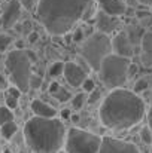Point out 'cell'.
Masks as SVG:
<instances>
[{"label":"cell","mask_w":152,"mask_h":153,"mask_svg":"<svg viewBox=\"0 0 152 153\" xmlns=\"http://www.w3.org/2000/svg\"><path fill=\"white\" fill-rule=\"evenodd\" d=\"M3 153H12V152H10L9 149H4V150H3Z\"/></svg>","instance_id":"38"},{"label":"cell","mask_w":152,"mask_h":153,"mask_svg":"<svg viewBox=\"0 0 152 153\" xmlns=\"http://www.w3.org/2000/svg\"><path fill=\"white\" fill-rule=\"evenodd\" d=\"M30 107H31V111H33L34 117L54 119V117L57 116V110H55L52 105L46 104L45 101H42V100H33L31 104H30Z\"/></svg>","instance_id":"15"},{"label":"cell","mask_w":152,"mask_h":153,"mask_svg":"<svg viewBox=\"0 0 152 153\" xmlns=\"http://www.w3.org/2000/svg\"><path fill=\"white\" fill-rule=\"evenodd\" d=\"M19 15H21V4L18 3V0H10L7 3V6L4 7V10H3L0 22H1V25L4 28H10L19 19Z\"/></svg>","instance_id":"11"},{"label":"cell","mask_w":152,"mask_h":153,"mask_svg":"<svg viewBox=\"0 0 152 153\" xmlns=\"http://www.w3.org/2000/svg\"><path fill=\"white\" fill-rule=\"evenodd\" d=\"M73 40L75 42H84V31H82V28H78L76 31H75V34H73Z\"/></svg>","instance_id":"29"},{"label":"cell","mask_w":152,"mask_h":153,"mask_svg":"<svg viewBox=\"0 0 152 153\" xmlns=\"http://www.w3.org/2000/svg\"><path fill=\"white\" fill-rule=\"evenodd\" d=\"M101 137L79 128H70L66 134V153H99Z\"/></svg>","instance_id":"7"},{"label":"cell","mask_w":152,"mask_h":153,"mask_svg":"<svg viewBox=\"0 0 152 153\" xmlns=\"http://www.w3.org/2000/svg\"><path fill=\"white\" fill-rule=\"evenodd\" d=\"M10 42H12V39H10L7 34L0 33V52L6 51V49H7V46L10 45Z\"/></svg>","instance_id":"22"},{"label":"cell","mask_w":152,"mask_h":153,"mask_svg":"<svg viewBox=\"0 0 152 153\" xmlns=\"http://www.w3.org/2000/svg\"><path fill=\"white\" fill-rule=\"evenodd\" d=\"M63 76L66 79V82L73 86V88H78L84 83V80L87 79V73L85 70L78 65L76 62H66L64 64V71H63Z\"/></svg>","instance_id":"10"},{"label":"cell","mask_w":152,"mask_h":153,"mask_svg":"<svg viewBox=\"0 0 152 153\" xmlns=\"http://www.w3.org/2000/svg\"><path fill=\"white\" fill-rule=\"evenodd\" d=\"M136 1H139V3H142L145 6H151L152 7V0H136Z\"/></svg>","instance_id":"36"},{"label":"cell","mask_w":152,"mask_h":153,"mask_svg":"<svg viewBox=\"0 0 152 153\" xmlns=\"http://www.w3.org/2000/svg\"><path fill=\"white\" fill-rule=\"evenodd\" d=\"M97 4L100 6L101 12L110 16H121L127 12V3L124 0H96Z\"/></svg>","instance_id":"13"},{"label":"cell","mask_w":152,"mask_h":153,"mask_svg":"<svg viewBox=\"0 0 152 153\" xmlns=\"http://www.w3.org/2000/svg\"><path fill=\"white\" fill-rule=\"evenodd\" d=\"M140 138H142V141L145 144H152V134L148 126H143L140 129Z\"/></svg>","instance_id":"21"},{"label":"cell","mask_w":152,"mask_h":153,"mask_svg":"<svg viewBox=\"0 0 152 153\" xmlns=\"http://www.w3.org/2000/svg\"><path fill=\"white\" fill-rule=\"evenodd\" d=\"M6 107H7L9 110L16 108V107H18V98H15V97L6 94Z\"/></svg>","instance_id":"25"},{"label":"cell","mask_w":152,"mask_h":153,"mask_svg":"<svg viewBox=\"0 0 152 153\" xmlns=\"http://www.w3.org/2000/svg\"><path fill=\"white\" fill-rule=\"evenodd\" d=\"M40 83H42V79H40V77H37V76H31V77H30V88L33 86V88L37 89V88L40 86Z\"/></svg>","instance_id":"28"},{"label":"cell","mask_w":152,"mask_h":153,"mask_svg":"<svg viewBox=\"0 0 152 153\" xmlns=\"http://www.w3.org/2000/svg\"><path fill=\"white\" fill-rule=\"evenodd\" d=\"M148 128H149V131L152 134V105L149 108V111H148Z\"/></svg>","instance_id":"34"},{"label":"cell","mask_w":152,"mask_h":153,"mask_svg":"<svg viewBox=\"0 0 152 153\" xmlns=\"http://www.w3.org/2000/svg\"><path fill=\"white\" fill-rule=\"evenodd\" d=\"M93 9V0H39L37 19L52 36L67 34Z\"/></svg>","instance_id":"2"},{"label":"cell","mask_w":152,"mask_h":153,"mask_svg":"<svg viewBox=\"0 0 152 153\" xmlns=\"http://www.w3.org/2000/svg\"><path fill=\"white\" fill-rule=\"evenodd\" d=\"M70 119H72L73 122H78V120H79V116H78V114H70Z\"/></svg>","instance_id":"37"},{"label":"cell","mask_w":152,"mask_h":153,"mask_svg":"<svg viewBox=\"0 0 152 153\" xmlns=\"http://www.w3.org/2000/svg\"><path fill=\"white\" fill-rule=\"evenodd\" d=\"M37 40H39V33L31 31V33L28 34V42H30V43H34V42H37Z\"/></svg>","instance_id":"32"},{"label":"cell","mask_w":152,"mask_h":153,"mask_svg":"<svg viewBox=\"0 0 152 153\" xmlns=\"http://www.w3.org/2000/svg\"><path fill=\"white\" fill-rule=\"evenodd\" d=\"M54 97H55V98H57L60 102H66V101H69V100L72 98L70 92H69L66 88H63V86H61V88H60V89H58L55 94H54Z\"/></svg>","instance_id":"19"},{"label":"cell","mask_w":152,"mask_h":153,"mask_svg":"<svg viewBox=\"0 0 152 153\" xmlns=\"http://www.w3.org/2000/svg\"><path fill=\"white\" fill-rule=\"evenodd\" d=\"M4 89H7V82H6L4 76L0 73V91H4Z\"/></svg>","instance_id":"33"},{"label":"cell","mask_w":152,"mask_h":153,"mask_svg":"<svg viewBox=\"0 0 152 153\" xmlns=\"http://www.w3.org/2000/svg\"><path fill=\"white\" fill-rule=\"evenodd\" d=\"M16 131H18V125L13 120H10V122H7V123L0 126V132H1V137L4 140H10L16 134Z\"/></svg>","instance_id":"16"},{"label":"cell","mask_w":152,"mask_h":153,"mask_svg":"<svg viewBox=\"0 0 152 153\" xmlns=\"http://www.w3.org/2000/svg\"><path fill=\"white\" fill-rule=\"evenodd\" d=\"M130 65H131V62L128 58H122L115 53L107 55L101 61L100 68H99L100 80L112 89L121 88L128 79Z\"/></svg>","instance_id":"4"},{"label":"cell","mask_w":152,"mask_h":153,"mask_svg":"<svg viewBox=\"0 0 152 153\" xmlns=\"http://www.w3.org/2000/svg\"><path fill=\"white\" fill-rule=\"evenodd\" d=\"M61 116H63V119H70V110L69 108H64L61 111Z\"/></svg>","instance_id":"35"},{"label":"cell","mask_w":152,"mask_h":153,"mask_svg":"<svg viewBox=\"0 0 152 153\" xmlns=\"http://www.w3.org/2000/svg\"><path fill=\"white\" fill-rule=\"evenodd\" d=\"M110 43H112V53L122 58H128V59L133 55V42L127 31L116 33L113 39H110Z\"/></svg>","instance_id":"9"},{"label":"cell","mask_w":152,"mask_h":153,"mask_svg":"<svg viewBox=\"0 0 152 153\" xmlns=\"http://www.w3.org/2000/svg\"><path fill=\"white\" fill-rule=\"evenodd\" d=\"M96 27H97V33L109 36L110 33H113L118 27H119V19L110 15H106L104 12H99L97 18H96Z\"/></svg>","instance_id":"12"},{"label":"cell","mask_w":152,"mask_h":153,"mask_svg":"<svg viewBox=\"0 0 152 153\" xmlns=\"http://www.w3.org/2000/svg\"><path fill=\"white\" fill-rule=\"evenodd\" d=\"M140 61L143 67H152V31H148L142 36L140 42Z\"/></svg>","instance_id":"14"},{"label":"cell","mask_w":152,"mask_h":153,"mask_svg":"<svg viewBox=\"0 0 152 153\" xmlns=\"http://www.w3.org/2000/svg\"><path fill=\"white\" fill-rule=\"evenodd\" d=\"M145 89H148V80H145V79H140V80H137L136 82V86H134V94H137V92H142V91H145Z\"/></svg>","instance_id":"24"},{"label":"cell","mask_w":152,"mask_h":153,"mask_svg":"<svg viewBox=\"0 0 152 153\" xmlns=\"http://www.w3.org/2000/svg\"><path fill=\"white\" fill-rule=\"evenodd\" d=\"M64 71V62L63 61H55L49 67V76L51 77H58Z\"/></svg>","instance_id":"18"},{"label":"cell","mask_w":152,"mask_h":153,"mask_svg":"<svg viewBox=\"0 0 152 153\" xmlns=\"http://www.w3.org/2000/svg\"><path fill=\"white\" fill-rule=\"evenodd\" d=\"M18 3L21 4V7H25L27 10H31L33 4H34V0H18Z\"/></svg>","instance_id":"27"},{"label":"cell","mask_w":152,"mask_h":153,"mask_svg":"<svg viewBox=\"0 0 152 153\" xmlns=\"http://www.w3.org/2000/svg\"><path fill=\"white\" fill-rule=\"evenodd\" d=\"M100 97H101L100 91H99V89H94V91L90 92V95L87 97V102H88V104H96V102L100 100Z\"/></svg>","instance_id":"23"},{"label":"cell","mask_w":152,"mask_h":153,"mask_svg":"<svg viewBox=\"0 0 152 153\" xmlns=\"http://www.w3.org/2000/svg\"><path fill=\"white\" fill-rule=\"evenodd\" d=\"M100 122L109 129H128L137 125L145 116L143 100L128 89H113L101 102Z\"/></svg>","instance_id":"1"},{"label":"cell","mask_w":152,"mask_h":153,"mask_svg":"<svg viewBox=\"0 0 152 153\" xmlns=\"http://www.w3.org/2000/svg\"><path fill=\"white\" fill-rule=\"evenodd\" d=\"M4 65L12 77V82L19 92H28L31 77V61L25 51H10L4 59Z\"/></svg>","instance_id":"5"},{"label":"cell","mask_w":152,"mask_h":153,"mask_svg":"<svg viewBox=\"0 0 152 153\" xmlns=\"http://www.w3.org/2000/svg\"><path fill=\"white\" fill-rule=\"evenodd\" d=\"M13 120V113L12 110H9L6 105H0V126Z\"/></svg>","instance_id":"17"},{"label":"cell","mask_w":152,"mask_h":153,"mask_svg":"<svg viewBox=\"0 0 152 153\" xmlns=\"http://www.w3.org/2000/svg\"><path fill=\"white\" fill-rule=\"evenodd\" d=\"M99 153H140L137 146L124 140L112 138V137H104L101 138V144Z\"/></svg>","instance_id":"8"},{"label":"cell","mask_w":152,"mask_h":153,"mask_svg":"<svg viewBox=\"0 0 152 153\" xmlns=\"http://www.w3.org/2000/svg\"><path fill=\"white\" fill-rule=\"evenodd\" d=\"M0 153H1V152H0Z\"/></svg>","instance_id":"39"},{"label":"cell","mask_w":152,"mask_h":153,"mask_svg":"<svg viewBox=\"0 0 152 153\" xmlns=\"http://www.w3.org/2000/svg\"><path fill=\"white\" fill-rule=\"evenodd\" d=\"M61 88V85L58 83V82H51V85H49V88H48V91H49V94L51 95H54L58 89Z\"/></svg>","instance_id":"30"},{"label":"cell","mask_w":152,"mask_h":153,"mask_svg":"<svg viewBox=\"0 0 152 153\" xmlns=\"http://www.w3.org/2000/svg\"><path fill=\"white\" fill-rule=\"evenodd\" d=\"M82 88H84V91L85 92H93L94 89H96V83H94V80H91V79H85L84 80V83H82Z\"/></svg>","instance_id":"26"},{"label":"cell","mask_w":152,"mask_h":153,"mask_svg":"<svg viewBox=\"0 0 152 153\" xmlns=\"http://www.w3.org/2000/svg\"><path fill=\"white\" fill-rule=\"evenodd\" d=\"M87 102V95L85 94H78L72 98V105L75 108H82V105Z\"/></svg>","instance_id":"20"},{"label":"cell","mask_w":152,"mask_h":153,"mask_svg":"<svg viewBox=\"0 0 152 153\" xmlns=\"http://www.w3.org/2000/svg\"><path fill=\"white\" fill-rule=\"evenodd\" d=\"M24 138L33 153H58L66 140V128L55 117H31L24 126Z\"/></svg>","instance_id":"3"},{"label":"cell","mask_w":152,"mask_h":153,"mask_svg":"<svg viewBox=\"0 0 152 153\" xmlns=\"http://www.w3.org/2000/svg\"><path fill=\"white\" fill-rule=\"evenodd\" d=\"M79 52L85 59V62L90 65V68L99 71L101 61L112 53L110 37L101 33H94L88 39H84Z\"/></svg>","instance_id":"6"},{"label":"cell","mask_w":152,"mask_h":153,"mask_svg":"<svg viewBox=\"0 0 152 153\" xmlns=\"http://www.w3.org/2000/svg\"><path fill=\"white\" fill-rule=\"evenodd\" d=\"M7 95H12V97H15V98H19L21 92H19V89H16L15 86H10V88L7 89Z\"/></svg>","instance_id":"31"}]
</instances>
